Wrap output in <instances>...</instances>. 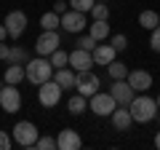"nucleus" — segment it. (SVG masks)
I'll return each instance as SVG.
<instances>
[{
	"label": "nucleus",
	"mask_w": 160,
	"mask_h": 150,
	"mask_svg": "<svg viewBox=\"0 0 160 150\" xmlns=\"http://www.w3.org/2000/svg\"><path fill=\"white\" fill-rule=\"evenodd\" d=\"M107 67H109V78H112V81H123V78H128V64H126V62L112 59Z\"/></svg>",
	"instance_id": "21"
},
{
	"label": "nucleus",
	"mask_w": 160,
	"mask_h": 150,
	"mask_svg": "<svg viewBox=\"0 0 160 150\" xmlns=\"http://www.w3.org/2000/svg\"><path fill=\"white\" fill-rule=\"evenodd\" d=\"M59 46H62V40H59L56 29H43V35L35 40V51H38L40 56H51Z\"/></svg>",
	"instance_id": "8"
},
{
	"label": "nucleus",
	"mask_w": 160,
	"mask_h": 150,
	"mask_svg": "<svg viewBox=\"0 0 160 150\" xmlns=\"http://www.w3.org/2000/svg\"><path fill=\"white\" fill-rule=\"evenodd\" d=\"M40 27H43V29H56V27H62V16H59L56 11L43 13V16H40Z\"/></svg>",
	"instance_id": "24"
},
{
	"label": "nucleus",
	"mask_w": 160,
	"mask_h": 150,
	"mask_svg": "<svg viewBox=\"0 0 160 150\" xmlns=\"http://www.w3.org/2000/svg\"><path fill=\"white\" fill-rule=\"evenodd\" d=\"M128 110H131V118L133 123H149L155 121V115H158V102H155L152 97H147V94H136V97L131 99V104H128Z\"/></svg>",
	"instance_id": "1"
},
{
	"label": "nucleus",
	"mask_w": 160,
	"mask_h": 150,
	"mask_svg": "<svg viewBox=\"0 0 160 150\" xmlns=\"http://www.w3.org/2000/svg\"><path fill=\"white\" fill-rule=\"evenodd\" d=\"M88 107H91L99 118H109V115H112V110L118 107V102H115L112 94H102V91H96L93 97H88Z\"/></svg>",
	"instance_id": "6"
},
{
	"label": "nucleus",
	"mask_w": 160,
	"mask_h": 150,
	"mask_svg": "<svg viewBox=\"0 0 160 150\" xmlns=\"http://www.w3.org/2000/svg\"><path fill=\"white\" fill-rule=\"evenodd\" d=\"M8 54H11V46H6V43L0 40V59H6V62H8Z\"/></svg>",
	"instance_id": "34"
},
{
	"label": "nucleus",
	"mask_w": 160,
	"mask_h": 150,
	"mask_svg": "<svg viewBox=\"0 0 160 150\" xmlns=\"http://www.w3.org/2000/svg\"><path fill=\"white\" fill-rule=\"evenodd\" d=\"M3 24H6V29H8V38H22L24 35V29H27V13L24 11H11L6 19H3Z\"/></svg>",
	"instance_id": "10"
},
{
	"label": "nucleus",
	"mask_w": 160,
	"mask_h": 150,
	"mask_svg": "<svg viewBox=\"0 0 160 150\" xmlns=\"http://www.w3.org/2000/svg\"><path fill=\"white\" fill-rule=\"evenodd\" d=\"M8 38V29H6V24H0V40H6Z\"/></svg>",
	"instance_id": "35"
},
{
	"label": "nucleus",
	"mask_w": 160,
	"mask_h": 150,
	"mask_svg": "<svg viewBox=\"0 0 160 150\" xmlns=\"http://www.w3.org/2000/svg\"><path fill=\"white\" fill-rule=\"evenodd\" d=\"M11 145H13V139L8 137V131L0 129V150H11Z\"/></svg>",
	"instance_id": "32"
},
{
	"label": "nucleus",
	"mask_w": 160,
	"mask_h": 150,
	"mask_svg": "<svg viewBox=\"0 0 160 150\" xmlns=\"http://www.w3.org/2000/svg\"><path fill=\"white\" fill-rule=\"evenodd\" d=\"M67 107H69V113H72V115H83V113L88 110V97H83V94H75V97H69Z\"/></svg>",
	"instance_id": "19"
},
{
	"label": "nucleus",
	"mask_w": 160,
	"mask_h": 150,
	"mask_svg": "<svg viewBox=\"0 0 160 150\" xmlns=\"http://www.w3.org/2000/svg\"><path fill=\"white\" fill-rule=\"evenodd\" d=\"M109 46H112L115 51H126L128 38H126V35H109Z\"/></svg>",
	"instance_id": "26"
},
{
	"label": "nucleus",
	"mask_w": 160,
	"mask_h": 150,
	"mask_svg": "<svg viewBox=\"0 0 160 150\" xmlns=\"http://www.w3.org/2000/svg\"><path fill=\"white\" fill-rule=\"evenodd\" d=\"M62 91H64V88L51 78V81H46V83H40V86H38V102L43 104V107H56L59 99H62Z\"/></svg>",
	"instance_id": "4"
},
{
	"label": "nucleus",
	"mask_w": 160,
	"mask_h": 150,
	"mask_svg": "<svg viewBox=\"0 0 160 150\" xmlns=\"http://www.w3.org/2000/svg\"><path fill=\"white\" fill-rule=\"evenodd\" d=\"M155 102H158V107H160V94H158V97H155Z\"/></svg>",
	"instance_id": "37"
},
{
	"label": "nucleus",
	"mask_w": 160,
	"mask_h": 150,
	"mask_svg": "<svg viewBox=\"0 0 160 150\" xmlns=\"http://www.w3.org/2000/svg\"><path fill=\"white\" fill-rule=\"evenodd\" d=\"M24 78H27V72H24V64H11V67L6 70V75H3V81L6 83H22Z\"/></svg>",
	"instance_id": "20"
},
{
	"label": "nucleus",
	"mask_w": 160,
	"mask_h": 150,
	"mask_svg": "<svg viewBox=\"0 0 160 150\" xmlns=\"http://www.w3.org/2000/svg\"><path fill=\"white\" fill-rule=\"evenodd\" d=\"M69 67H72L75 72L91 70V67H93V56H91V51H86V48H75V51H69Z\"/></svg>",
	"instance_id": "13"
},
{
	"label": "nucleus",
	"mask_w": 160,
	"mask_h": 150,
	"mask_svg": "<svg viewBox=\"0 0 160 150\" xmlns=\"http://www.w3.org/2000/svg\"><path fill=\"white\" fill-rule=\"evenodd\" d=\"M80 145H83V139H80V134L75 131V129H62L56 137V147L59 150H78Z\"/></svg>",
	"instance_id": "14"
},
{
	"label": "nucleus",
	"mask_w": 160,
	"mask_h": 150,
	"mask_svg": "<svg viewBox=\"0 0 160 150\" xmlns=\"http://www.w3.org/2000/svg\"><path fill=\"white\" fill-rule=\"evenodd\" d=\"M149 32H152V35H149V46H152V51L160 54V24L155 29H149Z\"/></svg>",
	"instance_id": "31"
},
{
	"label": "nucleus",
	"mask_w": 160,
	"mask_h": 150,
	"mask_svg": "<svg viewBox=\"0 0 160 150\" xmlns=\"http://www.w3.org/2000/svg\"><path fill=\"white\" fill-rule=\"evenodd\" d=\"M112 126L118 129V131H128L131 129V123H133V118H131V110L128 107H123V104H118V107L112 110Z\"/></svg>",
	"instance_id": "15"
},
{
	"label": "nucleus",
	"mask_w": 160,
	"mask_h": 150,
	"mask_svg": "<svg viewBox=\"0 0 160 150\" xmlns=\"http://www.w3.org/2000/svg\"><path fill=\"white\" fill-rule=\"evenodd\" d=\"M67 8H69V0H56V3H53V11H56L59 16H62V13L67 11Z\"/></svg>",
	"instance_id": "33"
},
{
	"label": "nucleus",
	"mask_w": 160,
	"mask_h": 150,
	"mask_svg": "<svg viewBox=\"0 0 160 150\" xmlns=\"http://www.w3.org/2000/svg\"><path fill=\"white\" fill-rule=\"evenodd\" d=\"M88 13H91L93 19H109V8L104 6V3H93V8Z\"/></svg>",
	"instance_id": "28"
},
{
	"label": "nucleus",
	"mask_w": 160,
	"mask_h": 150,
	"mask_svg": "<svg viewBox=\"0 0 160 150\" xmlns=\"http://www.w3.org/2000/svg\"><path fill=\"white\" fill-rule=\"evenodd\" d=\"M11 134H13V142L16 145H22V147H35V142H38V126H35L32 121H19L16 126L11 129Z\"/></svg>",
	"instance_id": "3"
},
{
	"label": "nucleus",
	"mask_w": 160,
	"mask_h": 150,
	"mask_svg": "<svg viewBox=\"0 0 160 150\" xmlns=\"http://www.w3.org/2000/svg\"><path fill=\"white\" fill-rule=\"evenodd\" d=\"M109 94H112L115 102L123 104V107H128V104H131V99L136 97V91L131 88V83H128L126 78H123V81H115V83H112V88H109Z\"/></svg>",
	"instance_id": "12"
},
{
	"label": "nucleus",
	"mask_w": 160,
	"mask_h": 150,
	"mask_svg": "<svg viewBox=\"0 0 160 150\" xmlns=\"http://www.w3.org/2000/svg\"><path fill=\"white\" fill-rule=\"evenodd\" d=\"M62 27L67 29V32L78 35V32H83V29L88 27V19H86V13H83V11H75V8H67V11L62 13Z\"/></svg>",
	"instance_id": "7"
},
{
	"label": "nucleus",
	"mask_w": 160,
	"mask_h": 150,
	"mask_svg": "<svg viewBox=\"0 0 160 150\" xmlns=\"http://www.w3.org/2000/svg\"><path fill=\"white\" fill-rule=\"evenodd\" d=\"M93 3L96 0H69V8H75V11H83V13H88L93 8Z\"/></svg>",
	"instance_id": "27"
},
{
	"label": "nucleus",
	"mask_w": 160,
	"mask_h": 150,
	"mask_svg": "<svg viewBox=\"0 0 160 150\" xmlns=\"http://www.w3.org/2000/svg\"><path fill=\"white\" fill-rule=\"evenodd\" d=\"M88 35H91L96 43H104L112 35V29H109V24H107V19H93L91 24H88Z\"/></svg>",
	"instance_id": "16"
},
{
	"label": "nucleus",
	"mask_w": 160,
	"mask_h": 150,
	"mask_svg": "<svg viewBox=\"0 0 160 150\" xmlns=\"http://www.w3.org/2000/svg\"><path fill=\"white\" fill-rule=\"evenodd\" d=\"M155 147H160V131L155 134Z\"/></svg>",
	"instance_id": "36"
},
{
	"label": "nucleus",
	"mask_w": 160,
	"mask_h": 150,
	"mask_svg": "<svg viewBox=\"0 0 160 150\" xmlns=\"http://www.w3.org/2000/svg\"><path fill=\"white\" fill-rule=\"evenodd\" d=\"M155 121H160V110H158V115H155Z\"/></svg>",
	"instance_id": "38"
},
{
	"label": "nucleus",
	"mask_w": 160,
	"mask_h": 150,
	"mask_svg": "<svg viewBox=\"0 0 160 150\" xmlns=\"http://www.w3.org/2000/svg\"><path fill=\"white\" fill-rule=\"evenodd\" d=\"M158 24H160L158 11H142V13H139V27H144V29H155Z\"/></svg>",
	"instance_id": "22"
},
{
	"label": "nucleus",
	"mask_w": 160,
	"mask_h": 150,
	"mask_svg": "<svg viewBox=\"0 0 160 150\" xmlns=\"http://www.w3.org/2000/svg\"><path fill=\"white\" fill-rule=\"evenodd\" d=\"M48 59H51L53 70H59V67H67V64H69V54H67V51H62V48H56V51H53Z\"/></svg>",
	"instance_id": "25"
},
{
	"label": "nucleus",
	"mask_w": 160,
	"mask_h": 150,
	"mask_svg": "<svg viewBox=\"0 0 160 150\" xmlns=\"http://www.w3.org/2000/svg\"><path fill=\"white\" fill-rule=\"evenodd\" d=\"M8 62H11V64H27L29 62V51H27V48H22V46H11Z\"/></svg>",
	"instance_id": "23"
},
{
	"label": "nucleus",
	"mask_w": 160,
	"mask_h": 150,
	"mask_svg": "<svg viewBox=\"0 0 160 150\" xmlns=\"http://www.w3.org/2000/svg\"><path fill=\"white\" fill-rule=\"evenodd\" d=\"M75 88H78V94H83V97H93V94L99 91V78L91 70H83V72L75 75Z\"/></svg>",
	"instance_id": "9"
},
{
	"label": "nucleus",
	"mask_w": 160,
	"mask_h": 150,
	"mask_svg": "<svg viewBox=\"0 0 160 150\" xmlns=\"http://www.w3.org/2000/svg\"><path fill=\"white\" fill-rule=\"evenodd\" d=\"M91 56H93V64H102V67H104V64H109L115 56H118V51H115L109 43H107V46H104V43H96V48L91 51Z\"/></svg>",
	"instance_id": "17"
},
{
	"label": "nucleus",
	"mask_w": 160,
	"mask_h": 150,
	"mask_svg": "<svg viewBox=\"0 0 160 150\" xmlns=\"http://www.w3.org/2000/svg\"><path fill=\"white\" fill-rule=\"evenodd\" d=\"M128 83L136 94H147V88H152V75L147 70H128Z\"/></svg>",
	"instance_id": "11"
},
{
	"label": "nucleus",
	"mask_w": 160,
	"mask_h": 150,
	"mask_svg": "<svg viewBox=\"0 0 160 150\" xmlns=\"http://www.w3.org/2000/svg\"><path fill=\"white\" fill-rule=\"evenodd\" d=\"M35 147H38V150H53V147H56V139H53V137H38Z\"/></svg>",
	"instance_id": "29"
},
{
	"label": "nucleus",
	"mask_w": 160,
	"mask_h": 150,
	"mask_svg": "<svg viewBox=\"0 0 160 150\" xmlns=\"http://www.w3.org/2000/svg\"><path fill=\"white\" fill-rule=\"evenodd\" d=\"M75 75H78V72H75V70L67 64V67L53 70V81H56L62 88H75Z\"/></svg>",
	"instance_id": "18"
},
{
	"label": "nucleus",
	"mask_w": 160,
	"mask_h": 150,
	"mask_svg": "<svg viewBox=\"0 0 160 150\" xmlns=\"http://www.w3.org/2000/svg\"><path fill=\"white\" fill-rule=\"evenodd\" d=\"M78 48H86V51H93V48H96V40H93L91 35H80V38H78Z\"/></svg>",
	"instance_id": "30"
},
{
	"label": "nucleus",
	"mask_w": 160,
	"mask_h": 150,
	"mask_svg": "<svg viewBox=\"0 0 160 150\" xmlns=\"http://www.w3.org/2000/svg\"><path fill=\"white\" fill-rule=\"evenodd\" d=\"M24 72H27V81L29 83L40 86V83H46V81L53 78V64H51L48 56H40V54H38L35 59H29V62L24 64Z\"/></svg>",
	"instance_id": "2"
},
{
	"label": "nucleus",
	"mask_w": 160,
	"mask_h": 150,
	"mask_svg": "<svg viewBox=\"0 0 160 150\" xmlns=\"http://www.w3.org/2000/svg\"><path fill=\"white\" fill-rule=\"evenodd\" d=\"M0 107L6 113H19L22 110V94H19L16 83H3L0 86Z\"/></svg>",
	"instance_id": "5"
}]
</instances>
